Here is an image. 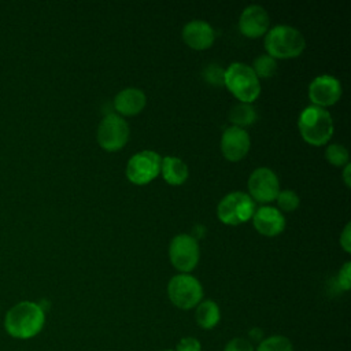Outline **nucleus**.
Segmentation results:
<instances>
[{
  "label": "nucleus",
  "instance_id": "f257e3e1",
  "mask_svg": "<svg viewBox=\"0 0 351 351\" xmlns=\"http://www.w3.org/2000/svg\"><path fill=\"white\" fill-rule=\"evenodd\" d=\"M45 324V310L40 303L22 300L12 307L4 315L5 332L18 340H27L37 336Z\"/></svg>",
  "mask_w": 351,
  "mask_h": 351
},
{
  "label": "nucleus",
  "instance_id": "f03ea898",
  "mask_svg": "<svg viewBox=\"0 0 351 351\" xmlns=\"http://www.w3.org/2000/svg\"><path fill=\"white\" fill-rule=\"evenodd\" d=\"M306 48L303 34L288 25H277L265 34V49L273 59L298 58Z\"/></svg>",
  "mask_w": 351,
  "mask_h": 351
},
{
  "label": "nucleus",
  "instance_id": "7ed1b4c3",
  "mask_svg": "<svg viewBox=\"0 0 351 351\" xmlns=\"http://www.w3.org/2000/svg\"><path fill=\"white\" fill-rule=\"evenodd\" d=\"M302 138L314 147L325 145L333 136V119L329 111L315 106L306 107L298 119Z\"/></svg>",
  "mask_w": 351,
  "mask_h": 351
},
{
  "label": "nucleus",
  "instance_id": "20e7f679",
  "mask_svg": "<svg viewBox=\"0 0 351 351\" xmlns=\"http://www.w3.org/2000/svg\"><path fill=\"white\" fill-rule=\"evenodd\" d=\"M228 90L240 101L251 104L261 93V81L251 66L234 62L225 69V85Z\"/></svg>",
  "mask_w": 351,
  "mask_h": 351
},
{
  "label": "nucleus",
  "instance_id": "39448f33",
  "mask_svg": "<svg viewBox=\"0 0 351 351\" xmlns=\"http://www.w3.org/2000/svg\"><path fill=\"white\" fill-rule=\"evenodd\" d=\"M255 203L248 193L234 191L222 197L217 207V217L225 225H240L250 221L255 213Z\"/></svg>",
  "mask_w": 351,
  "mask_h": 351
},
{
  "label": "nucleus",
  "instance_id": "423d86ee",
  "mask_svg": "<svg viewBox=\"0 0 351 351\" xmlns=\"http://www.w3.org/2000/svg\"><path fill=\"white\" fill-rule=\"evenodd\" d=\"M167 293L176 307L189 310L202 302L203 287L196 277L181 273L170 278L167 284Z\"/></svg>",
  "mask_w": 351,
  "mask_h": 351
},
{
  "label": "nucleus",
  "instance_id": "0eeeda50",
  "mask_svg": "<svg viewBox=\"0 0 351 351\" xmlns=\"http://www.w3.org/2000/svg\"><path fill=\"white\" fill-rule=\"evenodd\" d=\"M129 134L130 129L128 122L121 115L111 112L100 121L96 138L103 149L108 152H115L126 145Z\"/></svg>",
  "mask_w": 351,
  "mask_h": 351
},
{
  "label": "nucleus",
  "instance_id": "6e6552de",
  "mask_svg": "<svg viewBox=\"0 0 351 351\" xmlns=\"http://www.w3.org/2000/svg\"><path fill=\"white\" fill-rule=\"evenodd\" d=\"M162 158L158 152L144 149L134 154L126 165V177L132 184L145 185L160 174Z\"/></svg>",
  "mask_w": 351,
  "mask_h": 351
},
{
  "label": "nucleus",
  "instance_id": "1a4fd4ad",
  "mask_svg": "<svg viewBox=\"0 0 351 351\" xmlns=\"http://www.w3.org/2000/svg\"><path fill=\"white\" fill-rule=\"evenodd\" d=\"M169 258L171 265L181 273L192 271L200 258V248L197 240L191 234H177L169 245Z\"/></svg>",
  "mask_w": 351,
  "mask_h": 351
},
{
  "label": "nucleus",
  "instance_id": "9d476101",
  "mask_svg": "<svg viewBox=\"0 0 351 351\" xmlns=\"http://www.w3.org/2000/svg\"><path fill=\"white\" fill-rule=\"evenodd\" d=\"M247 186L250 197L258 203H270L276 200L280 192V181L269 167L255 169L248 178Z\"/></svg>",
  "mask_w": 351,
  "mask_h": 351
},
{
  "label": "nucleus",
  "instance_id": "9b49d317",
  "mask_svg": "<svg viewBox=\"0 0 351 351\" xmlns=\"http://www.w3.org/2000/svg\"><path fill=\"white\" fill-rule=\"evenodd\" d=\"M341 96L340 81L329 74L315 77L308 85V99L311 106L325 108L339 101Z\"/></svg>",
  "mask_w": 351,
  "mask_h": 351
},
{
  "label": "nucleus",
  "instance_id": "f8f14e48",
  "mask_svg": "<svg viewBox=\"0 0 351 351\" xmlns=\"http://www.w3.org/2000/svg\"><path fill=\"white\" fill-rule=\"evenodd\" d=\"M219 145H221L222 155L228 160L239 162L243 158H245V155L250 151V147H251L250 134L241 128L229 126L223 130Z\"/></svg>",
  "mask_w": 351,
  "mask_h": 351
},
{
  "label": "nucleus",
  "instance_id": "ddd939ff",
  "mask_svg": "<svg viewBox=\"0 0 351 351\" xmlns=\"http://www.w3.org/2000/svg\"><path fill=\"white\" fill-rule=\"evenodd\" d=\"M270 25L266 10L261 5L252 4L243 10L239 18V29L243 36L248 38H258L267 33Z\"/></svg>",
  "mask_w": 351,
  "mask_h": 351
},
{
  "label": "nucleus",
  "instance_id": "4468645a",
  "mask_svg": "<svg viewBox=\"0 0 351 351\" xmlns=\"http://www.w3.org/2000/svg\"><path fill=\"white\" fill-rule=\"evenodd\" d=\"M182 40L189 48L203 51L214 44L215 32L208 22L193 19L182 27Z\"/></svg>",
  "mask_w": 351,
  "mask_h": 351
},
{
  "label": "nucleus",
  "instance_id": "2eb2a0df",
  "mask_svg": "<svg viewBox=\"0 0 351 351\" xmlns=\"http://www.w3.org/2000/svg\"><path fill=\"white\" fill-rule=\"evenodd\" d=\"M252 223L258 233L273 237L284 230L285 218L278 208H274L271 206H262L255 210L252 215Z\"/></svg>",
  "mask_w": 351,
  "mask_h": 351
},
{
  "label": "nucleus",
  "instance_id": "dca6fc26",
  "mask_svg": "<svg viewBox=\"0 0 351 351\" xmlns=\"http://www.w3.org/2000/svg\"><path fill=\"white\" fill-rule=\"evenodd\" d=\"M145 93L138 88H125L114 97L115 114L123 117H133L143 111L145 107Z\"/></svg>",
  "mask_w": 351,
  "mask_h": 351
},
{
  "label": "nucleus",
  "instance_id": "f3484780",
  "mask_svg": "<svg viewBox=\"0 0 351 351\" xmlns=\"http://www.w3.org/2000/svg\"><path fill=\"white\" fill-rule=\"evenodd\" d=\"M160 174L170 185H181L189 176L188 166L177 156H165L160 162Z\"/></svg>",
  "mask_w": 351,
  "mask_h": 351
},
{
  "label": "nucleus",
  "instance_id": "a211bd4d",
  "mask_svg": "<svg viewBox=\"0 0 351 351\" xmlns=\"http://www.w3.org/2000/svg\"><path fill=\"white\" fill-rule=\"evenodd\" d=\"M219 318H221V311L215 302L204 300L196 306L195 319L200 328L213 329L219 322Z\"/></svg>",
  "mask_w": 351,
  "mask_h": 351
},
{
  "label": "nucleus",
  "instance_id": "6ab92c4d",
  "mask_svg": "<svg viewBox=\"0 0 351 351\" xmlns=\"http://www.w3.org/2000/svg\"><path fill=\"white\" fill-rule=\"evenodd\" d=\"M256 118H258L256 110L254 108L252 104H248V103H239L233 106L229 112V121L232 122V126L241 128V129L255 123Z\"/></svg>",
  "mask_w": 351,
  "mask_h": 351
},
{
  "label": "nucleus",
  "instance_id": "aec40b11",
  "mask_svg": "<svg viewBox=\"0 0 351 351\" xmlns=\"http://www.w3.org/2000/svg\"><path fill=\"white\" fill-rule=\"evenodd\" d=\"M251 69L259 80L261 78H270L277 70V62H276V59H273L267 53L259 55L254 60V64L251 66Z\"/></svg>",
  "mask_w": 351,
  "mask_h": 351
},
{
  "label": "nucleus",
  "instance_id": "412c9836",
  "mask_svg": "<svg viewBox=\"0 0 351 351\" xmlns=\"http://www.w3.org/2000/svg\"><path fill=\"white\" fill-rule=\"evenodd\" d=\"M256 351H293V347L288 337L276 335V336L263 339L259 343Z\"/></svg>",
  "mask_w": 351,
  "mask_h": 351
},
{
  "label": "nucleus",
  "instance_id": "4be33fe9",
  "mask_svg": "<svg viewBox=\"0 0 351 351\" xmlns=\"http://www.w3.org/2000/svg\"><path fill=\"white\" fill-rule=\"evenodd\" d=\"M325 159L336 166V167H341L346 166L348 163V151L344 145L341 144H329L325 149Z\"/></svg>",
  "mask_w": 351,
  "mask_h": 351
},
{
  "label": "nucleus",
  "instance_id": "5701e85b",
  "mask_svg": "<svg viewBox=\"0 0 351 351\" xmlns=\"http://www.w3.org/2000/svg\"><path fill=\"white\" fill-rule=\"evenodd\" d=\"M276 200H277V206H278L280 211H285V213L295 211L300 204V199H299L298 193L291 189L280 191Z\"/></svg>",
  "mask_w": 351,
  "mask_h": 351
},
{
  "label": "nucleus",
  "instance_id": "b1692460",
  "mask_svg": "<svg viewBox=\"0 0 351 351\" xmlns=\"http://www.w3.org/2000/svg\"><path fill=\"white\" fill-rule=\"evenodd\" d=\"M203 80L213 86H223L225 85V69L218 64H208L203 70Z\"/></svg>",
  "mask_w": 351,
  "mask_h": 351
},
{
  "label": "nucleus",
  "instance_id": "393cba45",
  "mask_svg": "<svg viewBox=\"0 0 351 351\" xmlns=\"http://www.w3.org/2000/svg\"><path fill=\"white\" fill-rule=\"evenodd\" d=\"M337 285L343 291H348L351 287V262H346L337 274Z\"/></svg>",
  "mask_w": 351,
  "mask_h": 351
},
{
  "label": "nucleus",
  "instance_id": "a878e982",
  "mask_svg": "<svg viewBox=\"0 0 351 351\" xmlns=\"http://www.w3.org/2000/svg\"><path fill=\"white\" fill-rule=\"evenodd\" d=\"M225 351H254V347L251 341L243 337H234L225 346Z\"/></svg>",
  "mask_w": 351,
  "mask_h": 351
},
{
  "label": "nucleus",
  "instance_id": "bb28decb",
  "mask_svg": "<svg viewBox=\"0 0 351 351\" xmlns=\"http://www.w3.org/2000/svg\"><path fill=\"white\" fill-rule=\"evenodd\" d=\"M202 350V346H200V341L195 337H182L178 344H177V348L176 351H200Z\"/></svg>",
  "mask_w": 351,
  "mask_h": 351
},
{
  "label": "nucleus",
  "instance_id": "cd10ccee",
  "mask_svg": "<svg viewBox=\"0 0 351 351\" xmlns=\"http://www.w3.org/2000/svg\"><path fill=\"white\" fill-rule=\"evenodd\" d=\"M350 229H351V225L347 223V225L344 226L341 234H340V245H341V248H343L347 254L351 252V230H350Z\"/></svg>",
  "mask_w": 351,
  "mask_h": 351
},
{
  "label": "nucleus",
  "instance_id": "c85d7f7f",
  "mask_svg": "<svg viewBox=\"0 0 351 351\" xmlns=\"http://www.w3.org/2000/svg\"><path fill=\"white\" fill-rule=\"evenodd\" d=\"M343 180H344V184L346 186H350L351 185V177H350V163H347L344 166V170H343Z\"/></svg>",
  "mask_w": 351,
  "mask_h": 351
},
{
  "label": "nucleus",
  "instance_id": "c756f323",
  "mask_svg": "<svg viewBox=\"0 0 351 351\" xmlns=\"http://www.w3.org/2000/svg\"><path fill=\"white\" fill-rule=\"evenodd\" d=\"M169 351H171V350H169Z\"/></svg>",
  "mask_w": 351,
  "mask_h": 351
}]
</instances>
